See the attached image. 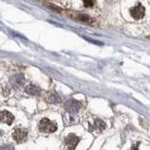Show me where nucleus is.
Masks as SVG:
<instances>
[{
  "label": "nucleus",
  "mask_w": 150,
  "mask_h": 150,
  "mask_svg": "<svg viewBox=\"0 0 150 150\" xmlns=\"http://www.w3.org/2000/svg\"><path fill=\"white\" fill-rule=\"evenodd\" d=\"M57 129L56 124L47 118H43L41 120L39 124V130L42 132H46V133H51V132H55Z\"/></svg>",
  "instance_id": "1"
},
{
  "label": "nucleus",
  "mask_w": 150,
  "mask_h": 150,
  "mask_svg": "<svg viewBox=\"0 0 150 150\" xmlns=\"http://www.w3.org/2000/svg\"><path fill=\"white\" fill-rule=\"evenodd\" d=\"M13 139H14L17 143H23L24 141L27 137V130L22 128H17L14 130L12 133Z\"/></svg>",
  "instance_id": "2"
},
{
  "label": "nucleus",
  "mask_w": 150,
  "mask_h": 150,
  "mask_svg": "<svg viewBox=\"0 0 150 150\" xmlns=\"http://www.w3.org/2000/svg\"><path fill=\"white\" fill-rule=\"evenodd\" d=\"M80 141V138L75 136L74 134H69L67 138L65 139V144L66 146L69 149H74L77 146V144Z\"/></svg>",
  "instance_id": "3"
},
{
  "label": "nucleus",
  "mask_w": 150,
  "mask_h": 150,
  "mask_svg": "<svg viewBox=\"0 0 150 150\" xmlns=\"http://www.w3.org/2000/svg\"><path fill=\"white\" fill-rule=\"evenodd\" d=\"M144 13H145V10H144V8L142 5H137L136 7L132 8L130 10V14L134 19L143 18Z\"/></svg>",
  "instance_id": "4"
},
{
  "label": "nucleus",
  "mask_w": 150,
  "mask_h": 150,
  "mask_svg": "<svg viewBox=\"0 0 150 150\" xmlns=\"http://www.w3.org/2000/svg\"><path fill=\"white\" fill-rule=\"evenodd\" d=\"M13 120H14V116L10 112L7 111H1L0 112V122L7 123L8 125H11Z\"/></svg>",
  "instance_id": "5"
},
{
  "label": "nucleus",
  "mask_w": 150,
  "mask_h": 150,
  "mask_svg": "<svg viewBox=\"0 0 150 150\" xmlns=\"http://www.w3.org/2000/svg\"><path fill=\"white\" fill-rule=\"evenodd\" d=\"M81 106H82L81 102H79V101L75 100H69L66 103V109L69 112H77L81 108Z\"/></svg>",
  "instance_id": "6"
},
{
  "label": "nucleus",
  "mask_w": 150,
  "mask_h": 150,
  "mask_svg": "<svg viewBox=\"0 0 150 150\" xmlns=\"http://www.w3.org/2000/svg\"><path fill=\"white\" fill-rule=\"evenodd\" d=\"M11 83L14 87H19L23 85V83L25 82V78L23 75H16V76L12 77L11 79Z\"/></svg>",
  "instance_id": "7"
},
{
  "label": "nucleus",
  "mask_w": 150,
  "mask_h": 150,
  "mask_svg": "<svg viewBox=\"0 0 150 150\" xmlns=\"http://www.w3.org/2000/svg\"><path fill=\"white\" fill-rule=\"evenodd\" d=\"M25 91H26V93H28L30 95H33V96H38L39 93H41L39 88L37 87L36 86H32V85H30V86H28L27 87H26Z\"/></svg>",
  "instance_id": "8"
},
{
  "label": "nucleus",
  "mask_w": 150,
  "mask_h": 150,
  "mask_svg": "<svg viewBox=\"0 0 150 150\" xmlns=\"http://www.w3.org/2000/svg\"><path fill=\"white\" fill-rule=\"evenodd\" d=\"M47 100L50 101L52 103H55V102H58L59 101V97L57 96L55 93L52 92V93H49L47 96Z\"/></svg>",
  "instance_id": "9"
},
{
  "label": "nucleus",
  "mask_w": 150,
  "mask_h": 150,
  "mask_svg": "<svg viewBox=\"0 0 150 150\" xmlns=\"http://www.w3.org/2000/svg\"><path fill=\"white\" fill-rule=\"evenodd\" d=\"M95 126L96 128H98L100 130H103L105 128H106V125L102 120H100V119H96L95 120Z\"/></svg>",
  "instance_id": "10"
},
{
  "label": "nucleus",
  "mask_w": 150,
  "mask_h": 150,
  "mask_svg": "<svg viewBox=\"0 0 150 150\" xmlns=\"http://www.w3.org/2000/svg\"><path fill=\"white\" fill-rule=\"evenodd\" d=\"M78 19L79 20H81L83 22H86V23H87V22H90L91 19L88 17L87 15H85V14H81V15H79L78 16Z\"/></svg>",
  "instance_id": "11"
},
{
  "label": "nucleus",
  "mask_w": 150,
  "mask_h": 150,
  "mask_svg": "<svg viewBox=\"0 0 150 150\" xmlns=\"http://www.w3.org/2000/svg\"><path fill=\"white\" fill-rule=\"evenodd\" d=\"M83 3H85L86 7H93L94 5L93 0H83Z\"/></svg>",
  "instance_id": "12"
}]
</instances>
